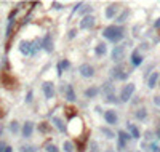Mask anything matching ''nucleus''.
<instances>
[{
	"label": "nucleus",
	"instance_id": "393cba45",
	"mask_svg": "<svg viewBox=\"0 0 160 152\" xmlns=\"http://www.w3.org/2000/svg\"><path fill=\"white\" fill-rule=\"evenodd\" d=\"M62 150H64V152H74V150H75L74 143L69 141V139H66L64 143H62Z\"/></svg>",
	"mask_w": 160,
	"mask_h": 152
},
{
	"label": "nucleus",
	"instance_id": "f3484780",
	"mask_svg": "<svg viewBox=\"0 0 160 152\" xmlns=\"http://www.w3.org/2000/svg\"><path fill=\"white\" fill-rule=\"evenodd\" d=\"M158 80H160V75H158V72H152L149 77H147V87L152 90V88H155L157 87V83H158Z\"/></svg>",
	"mask_w": 160,
	"mask_h": 152
},
{
	"label": "nucleus",
	"instance_id": "4468645a",
	"mask_svg": "<svg viewBox=\"0 0 160 152\" xmlns=\"http://www.w3.org/2000/svg\"><path fill=\"white\" fill-rule=\"evenodd\" d=\"M143 56L140 54V51L138 50H133L131 51V56H130V63H131V66L133 67H138V66H141L143 64Z\"/></svg>",
	"mask_w": 160,
	"mask_h": 152
},
{
	"label": "nucleus",
	"instance_id": "f257e3e1",
	"mask_svg": "<svg viewBox=\"0 0 160 152\" xmlns=\"http://www.w3.org/2000/svg\"><path fill=\"white\" fill-rule=\"evenodd\" d=\"M123 35H125L123 27L117 26V24L107 26V27H104V29H102V37L106 39V40H109V42H112V43L122 42V40H123Z\"/></svg>",
	"mask_w": 160,
	"mask_h": 152
},
{
	"label": "nucleus",
	"instance_id": "f704fd0d",
	"mask_svg": "<svg viewBox=\"0 0 160 152\" xmlns=\"http://www.w3.org/2000/svg\"><path fill=\"white\" fill-rule=\"evenodd\" d=\"M51 6H53L54 10H62V5H61L59 2H53V3H51Z\"/></svg>",
	"mask_w": 160,
	"mask_h": 152
},
{
	"label": "nucleus",
	"instance_id": "c85d7f7f",
	"mask_svg": "<svg viewBox=\"0 0 160 152\" xmlns=\"http://www.w3.org/2000/svg\"><path fill=\"white\" fill-rule=\"evenodd\" d=\"M127 143H128V141H125L123 138L119 136V139H117V149H119V152H120V150H125V147H127Z\"/></svg>",
	"mask_w": 160,
	"mask_h": 152
},
{
	"label": "nucleus",
	"instance_id": "e433bc0d",
	"mask_svg": "<svg viewBox=\"0 0 160 152\" xmlns=\"http://www.w3.org/2000/svg\"><path fill=\"white\" fill-rule=\"evenodd\" d=\"M154 104L160 107V96H154Z\"/></svg>",
	"mask_w": 160,
	"mask_h": 152
},
{
	"label": "nucleus",
	"instance_id": "473e14b6",
	"mask_svg": "<svg viewBox=\"0 0 160 152\" xmlns=\"http://www.w3.org/2000/svg\"><path fill=\"white\" fill-rule=\"evenodd\" d=\"M75 37H77V29H71V31L67 32V39H69V40H72V39H75Z\"/></svg>",
	"mask_w": 160,
	"mask_h": 152
},
{
	"label": "nucleus",
	"instance_id": "6e6552de",
	"mask_svg": "<svg viewBox=\"0 0 160 152\" xmlns=\"http://www.w3.org/2000/svg\"><path fill=\"white\" fill-rule=\"evenodd\" d=\"M40 43H42V50H45L47 53H53L54 45H53V39H51L50 34H47V35L40 40Z\"/></svg>",
	"mask_w": 160,
	"mask_h": 152
},
{
	"label": "nucleus",
	"instance_id": "6ab92c4d",
	"mask_svg": "<svg viewBox=\"0 0 160 152\" xmlns=\"http://www.w3.org/2000/svg\"><path fill=\"white\" fill-rule=\"evenodd\" d=\"M99 91H101V90H99L98 87L93 85V87H90V88L85 90V96H87L88 99H93V98H96V96L99 95Z\"/></svg>",
	"mask_w": 160,
	"mask_h": 152
},
{
	"label": "nucleus",
	"instance_id": "5701e85b",
	"mask_svg": "<svg viewBox=\"0 0 160 152\" xmlns=\"http://www.w3.org/2000/svg\"><path fill=\"white\" fill-rule=\"evenodd\" d=\"M135 117H136L138 120L144 122L146 119H147V110H146V107H141V109H138L136 112H135Z\"/></svg>",
	"mask_w": 160,
	"mask_h": 152
},
{
	"label": "nucleus",
	"instance_id": "c9c22d12",
	"mask_svg": "<svg viewBox=\"0 0 160 152\" xmlns=\"http://www.w3.org/2000/svg\"><path fill=\"white\" fill-rule=\"evenodd\" d=\"M151 150H152V152H160V147L157 146L155 143H152V144H151Z\"/></svg>",
	"mask_w": 160,
	"mask_h": 152
},
{
	"label": "nucleus",
	"instance_id": "4c0bfd02",
	"mask_svg": "<svg viewBox=\"0 0 160 152\" xmlns=\"http://www.w3.org/2000/svg\"><path fill=\"white\" fill-rule=\"evenodd\" d=\"M5 149H6V144L3 141H0V152H5Z\"/></svg>",
	"mask_w": 160,
	"mask_h": 152
},
{
	"label": "nucleus",
	"instance_id": "58836bf2",
	"mask_svg": "<svg viewBox=\"0 0 160 152\" xmlns=\"http://www.w3.org/2000/svg\"><path fill=\"white\" fill-rule=\"evenodd\" d=\"M155 136H157V139H160V125L155 128Z\"/></svg>",
	"mask_w": 160,
	"mask_h": 152
},
{
	"label": "nucleus",
	"instance_id": "c756f323",
	"mask_svg": "<svg viewBox=\"0 0 160 152\" xmlns=\"http://www.w3.org/2000/svg\"><path fill=\"white\" fill-rule=\"evenodd\" d=\"M45 150H47V152H59V149L56 147V144H53V143L47 144V146H45Z\"/></svg>",
	"mask_w": 160,
	"mask_h": 152
},
{
	"label": "nucleus",
	"instance_id": "4be33fe9",
	"mask_svg": "<svg viewBox=\"0 0 160 152\" xmlns=\"http://www.w3.org/2000/svg\"><path fill=\"white\" fill-rule=\"evenodd\" d=\"M128 15H130V10L128 8H125L122 13H120V15L119 16H117L115 18V21H117V26H119V24H122V23H125V21H127V18H128Z\"/></svg>",
	"mask_w": 160,
	"mask_h": 152
},
{
	"label": "nucleus",
	"instance_id": "a211bd4d",
	"mask_svg": "<svg viewBox=\"0 0 160 152\" xmlns=\"http://www.w3.org/2000/svg\"><path fill=\"white\" fill-rule=\"evenodd\" d=\"M51 123H53V125L58 128V131H61V133H66V131H67L66 123L62 122V120L59 119V117H53V119H51Z\"/></svg>",
	"mask_w": 160,
	"mask_h": 152
},
{
	"label": "nucleus",
	"instance_id": "20e7f679",
	"mask_svg": "<svg viewBox=\"0 0 160 152\" xmlns=\"http://www.w3.org/2000/svg\"><path fill=\"white\" fill-rule=\"evenodd\" d=\"M112 75H114V79L120 80V82H123V80H128V77H130V74H128L127 71H125L122 64L112 69Z\"/></svg>",
	"mask_w": 160,
	"mask_h": 152
},
{
	"label": "nucleus",
	"instance_id": "0eeeda50",
	"mask_svg": "<svg viewBox=\"0 0 160 152\" xmlns=\"http://www.w3.org/2000/svg\"><path fill=\"white\" fill-rule=\"evenodd\" d=\"M119 10H120L119 3H110L107 8L104 10V16H106V19H112L115 16H119Z\"/></svg>",
	"mask_w": 160,
	"mask_h": 152
},
{
	"label": "nucleus",
	"instance_id": "7c9ffc66",
	"mask_svg": "<svg viewBox=\"0 0 160 152\" xmlns=\"http://www.w3.org/2000/svg\"><path fill=\"white\" fill-rule=\"evenodd\" d=\"M119 136H120V138H123L125 141H131V135H130V133H127V131H123V130H119Z\"/></svg>",
	"mask_w": 160,
	"mask_h": 152
},
{
	"label": "nucleus",
	"instance_id": "7ed1b4c3",
	"mask_svg": "<svg viewBox=\"0 0 160 152\" xmlns=\"http://www.w3.org/2000/svg\"><path fill=\"white\" fill-rule=\"evenodd\" d=\"M135 90H136V87H135L133 82L125 85L122 88V91H120V102H128L131 99V96L135 95Z\"/></svg>",
	"mask_w": 160,
	"mask_h": 152
},
{
	"label": "nucleus",
	"instance_id": "37998d69",
	"mask_svg": "<svg viewBox=\"0 0 160 152\" xmlns=\"http://www.w3.org/2000/svg\"><path fill=\"white\" fill-rule=\"evenodd\" d=\"M158 87H160V80H158Z\"/></svg>",
	"mask_w": 160,
	"mask_h": 152
},
{
	"label": "nucleus",
	"instance_id": "dca6fc26",
	"mask_svg": "<svg viewBox=\"0 0 160 152\" xmlns=\"http://www.w3.org/2000/svg\"><path fill=\"white\" fill-rule=\"evenodd\" d=\"M127 127H128V133L131 135V138H133V139H140V138H141V133H140V130H138V127L135 125V123L128 122Z\"/></svg>",
	"mask_w": 160,
	"mask_h": 152
},
{
	"label": "nucleus",
	"instance_id": "39448f33",
	"mask_svg": "<svg viewBox=\"0 0 160 152\" xmlns=\"http://www.w3.org/2000/svg\"><path fill=\"white\" fill-rule=\"evenodd\" d=\"M96 24V19L93 15H88L85 18H82V21H80V29L82 31H88V29H93Z\"/></svg>",
	"mask_w": 160,
	"mask_h": 152
},
{
	"label": "nucleus",
	"instance_id": "a878e982",
	"mask_svg": "<svg viewBox=\"0 0 160 152\" xmlns=\"http://www.w3.org/2000/svg\"><path fill=\"white\" fill-rule=\"evenodd\" d=\"M99 130H101V133H102L104 136H106V138H107V139H112V138L115 136V133H114V131H112V130H110V128H106V127H101Z\"/></svg>",
	"mask_w": 160,
	"mask_h": 152
},
{
	"label": "nucleus",
	"instance_id": "9d476101",
	"mask_svg": "<svg viewBox=\"0 0 160 152\" xmlns=\"http://www.w3.org/2000/svg\"><path fill=\"white\" fill-rule=\"evenodd\" d=\"M79 72L82 77H85V79H91L93 75H95V67L91 64H82L79 67Z\"/></svg>",
	"mask_w": 160,
	"mask_h": 152
},
{
	"label": "nucleus",
	"instance_id": "79ce46f5",
	"mask_svg": "<svg viewBox=\"0 0 160 152\" xmlns=\"http://www.w3.org/2000/svg\"><path fill=\"white\" fill-rule=\"evenodd\" d=\"M106 152H115L114 149H106Z\"/></svg>",
	"mask_w": 160,
	"mask_h": 152
},
{
	"label": "nucleus",
	"instance_id": "9b49d317",
	"mask_svg": "<svg viewBox=\"0 0 160 152\" xmlns=\"http://www.w3.org/2000/svg\"><path fill=\"white\" fill-rule=\"evenodd\" d=\"M104 120H106V123H109V125H115V123L119 122V115H117L115 110L109 109L104 112Z\"/></svg>",
	"mask_w": 160,
	"mask_h": 152
},
{
	"label": "nucleus",
	"instance_id": "bb28decb",
	"mask_svg": "<svg viewBox=\"0 0 160 152\" xmlns=\"http://www.w3.org/2000/svg\"><path fill=\"white\" fill-rule=\"evenodd\" d=\"M91 11H93V8L90 5H83L82 8H80V15H82V18H85L88 15H91Z\"/></svg>",
	"mask_w": 160,
	"mask_h": 152
},
{
	"label": "nucleus",
	"instance_id": "cd10ccee",
	"mask_svg": "<svg viewBox=\"0 0 160 152\" xmlns=\"http://www.w3.org/2000/svg\"><path fill=\"white\" fill-rule=\"evenodd\" d=\"M10 131H11V135H18L19 131H21V128H19V123H18L16 120H13V122L10 123Z\"/></svg>",
	"mask_w": 160,
	"mask_h": 152
},
{
	"label": "nucleus",
	"instance_id": "f03ea898",
	"mask_svg": "<svg viewBox=\"0 0 160 152\" xmlns=\"http://www.w3.org/2000/svg\"><path fill=\"white\" fill-rule=\"evenodd\" d=\"M102 96H104V101L106 102H110V104H117L120 99H117L115 96V87L112 82H106L102 85Z\"/></svg>",
	"mask_w": 160,
	"mask_h": 152
},
{
	"label": "nucleus",
	"instance_id": "2f4dec72",
	"mask_svg": "<svg viewBox=\"0 0 160 152\" xmlns=\"http://www.w3.org/2000/svg\"><path fill=\"white\" fill-rule=\"evenodd\" d=\"M90 152H99V146L96 141H91V144H90Z\"/></svg>",
	"mask_w": 160,
	"mask_h": 152
},
{
	"label": "nucleus",
	"instance_id": "ddd939ff",
	"mask_svg": "<svg viewBox=\"0 0 160 152\" xmlns=\"http://www.w3.org/2000/svg\"><path fill=\"white\" fill-rule=\"evenodd\" d=\"M32 133H34V122H31V120L24 122L23 128H21V135H23V138H31Z\"/></svg>",
	"mask_w": 160,
	"mask_h": 152
},
{
	"label": "nucleus",
	"instance_id": "72a5a7b5",
	"mask_svg": "<svg viewBox=\"0 0 160 152\" xmlns=\"http://www.w3.org/2000/svg\"><path fill=\"white\" fill-rule=\"evenodd\" d=\"M32 96H34L32 91H27V95H26V102H27V104H29V102H32Z\"/></svg>",
	"mask_w": 160,
	"mask_h": 152
},
{
	"label": "nucleus",
	"instance_id": "ea45409f",
	"mask_svg": "<svg viewBox=\"0 0 160 152\" xmlns=\"http://www.w3.org/2000/svg\"><path fill=\"white\" fill-rule=\"evenodd\" d=\"M5 152H13V147H11V146H6V149H5Z\"/></svg>",
	"mask_w": 160,
	"mask_h": 152
},
{
	"label": "nucleus",
	"instance_id": "a19ab883",
	"mask_svg": "<svg viewBox=\"0 0 160 152\" xmlns=\"http://www.w3.org/2000/svg\"><path fill=\"white\" fill-rule=\"evenodd\" d=\"M155 27H158V29H160V18H158L157 21H155Z\"/></svg>",
	"mask_w": 160,
	"mask_h": 152
},
{
	"label": "nucleus",
	"instance_id": "423d86ee",
	"mask_svg": "<svg viewBox=\"0 0 160 152\" xmlns=\"http://www.w3.org/2000/svg\"><path fill=\"white\" fill-rule=\"evenodd\" d=\"M42 91H43V96L47 99L54 98V85L51 82H43V83H42Z\"/></svg>",
	"mask_w": 160,
	"mask_h": 152
},
{
	"label": "nucleus",
	"instance_id": "412c9836",
	"mask_svg": "<svg viewBox=\"0 0 160 152\" xmlns=\"http://www.w3.org/2000/svg\"><path fill=\"white\" fill-rule=\"evenodd\" d=\"M106 53H107L106 43H98L95 46V54H96V56H106Z\"/></svg>",
	"mask_w": 160,
	"mask_h": 152
},
{
	"label": "nucleus",
	"instance_id": "2eb2a0df",
	"mask_svg": "<svg viewBox=\"0 0 160 152\" xmlns=\"http://www.w3.org/2000/svg\"><path fill=\"white\" fill-rule=\"evenodd\" d=\"M64 96H66V99H67L69 102H75V101H77V96H75L74 87L69 85V83L64 87Z\"/></svg>",
	"mask_w": 160,
	"mask_h": 152
},
{
	"label": "nucleus",
	"instance_id": "f8f14e48",
	"mask_svg": "<svg viewBox=\"0 0 160 152\" xmlns=\"http://www.w3.org/2000/svg\"><path fill=\"white\" fill-rule=\"evenodd\" d=\"M19 51L24 54V56H31L32 54V42L29 40H21L19 42Z\"/></svg>",
	"mask_w": 160,
	"mask_h": 152
},
{
	"label": "nucleus",
	"instance_id": "1a4fd4ad",
	"mask_svg": "<svg viewBox=\"0 0 160 152\" xmlns=\"http://www.w3.org/2000/svg\"><path fill=\"white\" fill-rule=\"evenodd\" d=\"M123 56H125V43H119L112 50V59L115 63H119V61L123 59Z\"/></svg>",
	"mask_w": 160,
	"mask_h": 152
},
{
	"label": "nucleus",
	"instance_id": "aec40b11",
	"mask_svg": "<svg viewBox=\"0 0 160 152\" xmlns=\"http://www.w3.org/2000/svg\"><path fill=\"white\" fill-rule=\"evenodd\" d=\"M69 67H71V61H69V59H62L61 63L58 64V75H59V77L62 75V72H64V71H67Z\"/></svg>",
	"mask_w": 160,
	"mask_h": 152
},
{
	"label": "nucleus",
	"instance_id": "b1692460",
	"mask_svg": "<svg viewBox=\"0 0 160 152\" xmlns=\"http://www.w3.org/2000/svg\"><path fill=\"white\" fill-rule=\"evenodd\" d=\"M19 152H39V147L32 146V144H23L19 147Z\"/></svg>",
	"mask_w": 160,
	"mask_h": 152
}]
</instances>
